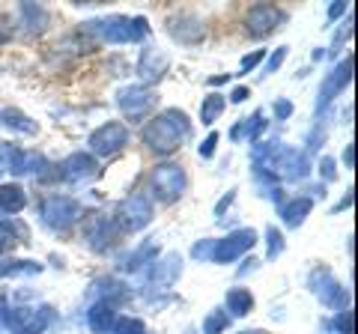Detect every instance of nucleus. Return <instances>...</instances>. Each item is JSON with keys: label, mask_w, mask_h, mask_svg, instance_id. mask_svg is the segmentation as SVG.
Here are the masks:
<instances>
[{"label": "nucleus", "mask_w": 358, "mask_h": 334, "mask_svg": "<svg viewBox=\"0 0 358 334\" xmlns=\"http://www.w3.org/2000/svg\"><path fill=\"white\" fill-rule=\"evenodd\" d=\"M24 206V191L18 185H3L0 188V209L3 212H18Z\"/></svg>", "instance_id": "9"}, {"label": "nucleus", "mask_w": 358, "mask_h": 334, "mask_svg": "<svg viewBox=\"0 0 358 334\" xmlns=\"http://www.w3.org/2000/svg\"><path fill=\"white\" fill-rule=\"evenodd\" d=\"M260 57H263V54H251V57H245L242 60V69H251V66H257V63H260Z\"/></svg>", "instance_id": "19"}, {"label": "nucleus", "mask_w": 358, "mask_h": 334, "mask_svg": "<svg viewBox=\"0 0 358 334\" xmlns=\"http://www.w3.org/2000/svg\"><path fill=\"white\" fill-rule=\"evenodd\" d=\"M221 108H224V99H221V96H209L206 105L200 108V117H203V122H212V119L221 114Z\"/></svg>", "instance_id": "16"}, {"label": "nucleus", "mask_w": 358, "mask_h": 334, "mask_svg": "<svg viewBox=\"0 0 358 334\" xmlns=\"http://www.w3.org/2000/svg\"><path fill=\"white\" fill-rule=\"evenodd\" d=\"M122 108H126L131 117H141L143 110L150 108V99H147V93H143V90H126V93H122Z\"/></svg>", "instance_id": "11"}, {"label": "nucleus", "mask_w": 358, "mask_h": 334, "mask_svg": "<svg viewBox=\"0 0 358 334\" xmlns=\"http://www.w3.org/2000/svg\"><path fill=\"white\" fill-rule=\"evenodd\" d=\"M278 21V9L275 6H254L251 15H248V24L254 33H266L268 27H275Z\"/></svg>", "instance_id": "8"}, {"label": "nucleus", "mask_w": 358, "mask_h": 334, "mask_svg": "<svg viewBox=\"0 0 358 334\" xmlns=\"http://www.w3.org/2000/svg\"><path fill=\"white\" fill-rule=\"evenodd\" d=\"M245 96H248V90H245V87H239V90L236 93H233V102H242V99Z\"/></svg>", "instance_id": "20"}, {"label": "nucleus", "mask_w": 358, "mask_h": 334, "mask_svg": "<svg viewBox=\"0 0 358 334\" xmlns=\"http://www.w3.org/2000/svg\"><path fill=\"white\" fill-rule=\"evenodd\" d=\"M350 72H352V60H346V63H341L338 66V72H334V78H329V84H326V96H331V93H338L341 87L350 81Z\"/></svg>", "instance_id": "14"}, {"label": "nucleus", "mask_w": 358, "mask_h": 334, "mask_svg": "<svg viewBox=\"0 0 358 334\" xmlns=\"http://www.w3.org/2000/svg\"><path fill=\"white\" fill-rule=\"evenodd\" d=\"M254 242H257L254 230H239V233H233L230 239H224V242L218 245V251H215V260H233V257H239L242 251L254 248Z\"/></svg>", "instance_id": "5"}, {"label": "nucleus", "mask_w": 358, "mask_h": 334, "mask_svg": "<svg viewBox=\"0 0 358 334\" xmlns=\"http://www.w3.org/2000/svg\"><path fill=\"white\" fill-rule=\"evenodd\" d=\"M45 218H48L54 227H69L72 221L78 218V206L72 203V200H66V197H54V200L45 203Z\"/></svg>", "instance_id": "6"}, {"label": "nucleus", "mask_w": 358, "mask_h": 334, "mask_svg": "<svg viewBox=\"0 0 358 334\" xmlns=\"http://www.w3.org/2000/svg\"><path fill=\"white\" fill-rule=\"evenodd\" d=\"M185 131H188L185 114H179V110H167V114H162L147 131H143V140H147L152 150H159V152H171V150L179 147V140L185 138Z\"/></svg>", "instance_id": "1"}, {"label": "nucleus", "mask_w": 358, "mask_h": 334, "mask_svg": "<svg viewBox=\"0 0 358 334\" xmlns=\"http://www.w3.org/2000/svg\"><path fill=\"white\" fill-rule=\"evenodd\" d=\"M152 215V206H150V200L147 197H129L126 203L120 206V221H122V227L126 230H141L143 224L150 221Z\"/></svg>", "instance_id": "2"}, {"label": "nucleus", "mask_w": 358, "mask_h": 334, "mask_svg": "<svg viewBox=\"0 0 358 334\" xmlns=\"http://www.w3.org/2000/svg\"><path fill=\"white\" fill-rule=\"evenodd\" d=\"M227 305H230L233 314L242 317L245 310L251 307V293H245V289H233V293H227Z\"/></svg>", "instance_id": "15"}, {"label": "nucleus", "mask_w": 358, "mask_h": 334, "mask_svg": "<svg viewBox=\"0 0 358 334\" xmlns=\"http://www.w3.org/2000/svg\"><path fill=\"white\" fill-rule=\"evenodd\" d=\"M126 138H129L126 126H120V122H108V126H102L93 138H90V147H93L96 152H114V150H120L122 143H126Z\"/></svg>", "instance_id": "4"}, {"label": "nucleus", "mask_w": 358, "mask_h": 334, "mask_svg": "<svg viewBox=\"0 0 358 334\" xmlns=\"http://www.w3.org/2000/svg\"><path fill=\"white\" fill-rule=\"evenodd\" d=\"M287 114H289V105L281 102V105H278V117H287Z\"/></svg>", "instance_id": "21"}, {"label": "nucleus", "mask_w": 358, "mask_h": 334, "mask_svg": "<svg viewBox=\"0 0 358 334\" xmlns=\"http://www.w3.org/2000/svg\"><path fill=\"white\" fill-rule=\"evenodd\" d=\"M215 140H218V135H209V140L203 143V147H200V155H206V159H209V155H212V147H215Z\"/></svg>", "instance_id": "18"}, {"label": "nucleus", "mask_w": 358, "mask_h": 334, "mask_svg": "<svg viewBox=\"0 0 358 334\" xmlns=\"http://www.w3.org/2000/svg\"><path fill=\"white\" fill-rule=\"evenodd\" d=\"M310 212V200L308 197H296V200H289V203L281 209V218L287 221V224H299L301 218H305Z\"/></svg>", "instance_id": "10"}, {"label": "nucleus", "mask_w": 358, "mask_h": 334, "mask_svg": "<svg viewBox=\"0 0 358 334\" xmlns=\"http://www.w3.org/2000/svg\"><path fill=\"white\" fill-rule=\"evenodd\" d=\"M110 322H114V310H110L108 305H96L93 310H90V326H93L96 331H108Z\"/></svg>", "instance_id": "13"}, {"label": "nucleus", "mask_w": 358, "mask_h": 334, "mask_svg": "<svg viewBox=\"0 0 358 334\" xmlns=\"http://www.w3.org/2000/svg\"><path fill=\"white\" fill-rule=\"evenodd\" d=\"M66 170H72V176H93L96 173V161L90 159V155L78 152V155H72V159L66 161Z\"/></svg>", "instance_id": "12"}, {"label": "nucleus", "mask_w": 358, "mask_h": 334, "mask_svg": "<svg viewBox=\"0 0 358 334\" xmlns=\"http://www.w3.org/2000/svg\"><path fill=\"white\" fill-rule=\"evenodd\" d=\"M224 322H227V317H209L206 319V334H218L224 328Z\"/></svg>", "instance_id": "17"}, {"label": "nucleus", "mask_w": 358, "mask_h": 334, "mask_svg": "<svg viewBox=\"0 0 358 334\" xmlns=\"http://www.w3.org/2000/svg\"><path fill=\"white\" fill-rule=\"evenodd\" d=\"M182 185H185V176L179 167H155V173H152V188L159 191L162 200H173L179 191H182Z\"/></svg>", "instance_id": "3"}, {"label": "nucleus", "mask_w": 358, "mask_h": 334, "mask_svg": "<svg viewBox=\"0 0 358 334\" xmlns=\"http://www.w3.org/2000/svg\"><path fill=\"white\" fill-rule=\"evenodd\" d=\"M9 328L15 334H39L45 328V317L36 314V310H15L9 317Z\"/></svg>", "instance_id": "7"}]
</instances>
